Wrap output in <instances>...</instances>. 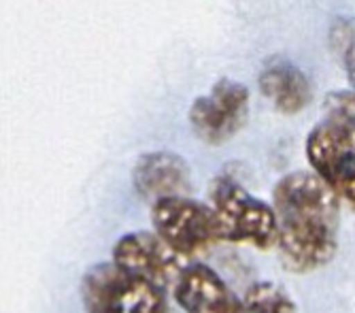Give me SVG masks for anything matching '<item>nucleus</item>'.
<instances>
[{"mask_svg":"<svg viewBox=\"0 0 355 313\" xmlns=\"http://www.w3.org/2000/svg\"><path fill=\"white\" fill-rule=\"evenodd\" d=\"M275 222L281 262L292 273L326 267L338 247V194L313 173H289L275 185Z\"/></svg>","mask_w":355,"mask_h":313,"instance_id":"f257e3e1","label":"nucleus"},{"mask_svg":"<svg viewBox=\"0 0 355 313\" xmlns=\"http://www.w3.org/2000/svg\"><path fill=\"white\" fill-rule=\"evenodd\" d=\"M330 115L306 139V155L315 175L353 205L355 198V124L353 94L338 92L328 99Z\"/></svg>","mask_w":355,"mask_h":313,"instance_id":"f03ea898","label":"nucleus"},{"mask_svg":"<svg viewBox=\"0 0 355 313\" xmlns=\"http://www.w3.org/2000/svg\"><path fill=\"white\" fill-rule=\"evenodd\" d=\"M211 211L215 215L219 241L247 243L257 249H270L277 243L275 211L255 198L232 177H217L211 185Z\"/></svg>","mask_w":355,"mask_h":313,"instance_id":"7ed1b4c3","label":"nucleus"},{"mask_svg":"<svg viewBox=\"0 0 355 313\" xmlns=\"http://www.w3.org/2000/svg\"><path fill=\"white\" fill-rule=\"evenodd\" d=\"M87 313H168L164 292L113 262L92 267L81 279Z\"/></svg>","mask_w":355,"mask_h":313,"instance_id":"20e7f679","label":"nucleus"},{"mask_svg":"<svg viewBox=\"0 0 355 313\" xmlns=\"http://www.w3.org/2000/svg\"><path fill=\"white\" fill-rule=\"evenodd\" d=\"M151 222L155 235L181 256L205 254L219 241L211 207L183 194L155 198Z\"/></svg>","mask_w":355,"mask_h":313,"instance_id":"39448f33","label":"nucleus"},{"mask_svg":"<svg viewBox=\"0 0 355 313\" xmlns=\"http://www.w3.org/2000/svg\"><path fill=\"white\" fill-rule=\"evenodd\" d=\"M249 90L232 79H219L211 94L193 101L189 109L191 128L205 143L221 145L230 141L247 121Z\"/></svg>","mask_w":355,"mask_h":313,"instance_id":"423d86ee","label":"nucleus"},{"mask_svg":"<svg viewBox=\"0 0 355 313\" xmlns=\"http://www.w3.org/2000/svg\"><path fill=\"white\" fill-rule=\"evenodd\" d=\"M113 264L149 281L162 292L175 284L181 271L177 254L151 232H130L121 237L113 247Z\"/></svg>","mask_w":355,"mask_h":313,"instance_id":"0eeeda50","label":"nucleus"},{"mask_svg":"<svg viewBox=\"0 0 355 313\" xmlns=\"http://www.w3.org/2000/svg\"><path fill=\"white\" fill-rule=\"evenodd\" d=\"M173 286L175 298L185 313H236V296L207 264L181 267Z\"/></svg>","mask_w":355,"mask_h":313,"instance_id":"6e6552de","label":"nucleus"},{"mask_svg":"<svg viewBox=\"0 0 355 313\" xmlns=\"http://www.w3.org/2000/svg\"><path fill=\"white\" fill-rule=\"evenodd\" d=\"M132 181L137 192L149 201L162 196H179L185 194L189 187V169L177 153L153 151L139 158Z\"/></svg>","mask_w":355,"mask_h":313,"instance_id":"1a4fd4ad","label":"nucleus"},{"mask_svg":"<svg viewBox=\"0 0 355 313\" xmlns=\"http://www.w3.org/2000/svg\"><path fill=\"white\" fill-rule=\"evenodd\" d=\"M260 87L281 113H298L311 99V83L306 75L287 60H272L260 75Z\"/></svg>","mask_w":355,"mask_h":313,"instance_id":"9d476101","label":"nucleus"},{"mask_svg":"<svg viewBox=\"0 0 355 313\" xmlns=\"http://www.w3.org/2000/svg\"><path fill=\"white\" fill-rule=\"evenodd\" d=\"M236 313H298V309L281 286L272 281H257L245 292Z\"/></svg>","mask_w":355,"mask_h":313,"instance_id":"9b49d317","label":"nucleus"},{"mask_svg":"<svg viewBox=\"0 0 355 313\" xmlns=\"http://www.w3.org/2000/svg\"><path fill=\"white\" fill-rule=\"evenodd\" d=\"M334 43H338V53L343 56L345 69L349 73V79L353 81V30H351V22H347V30H345V22H340L334 33H332Z\"/></svg>","mask_w":355,"mask_h":313,"instance_id":"f8f14e48","label":"nucleus"}]
</instances>
